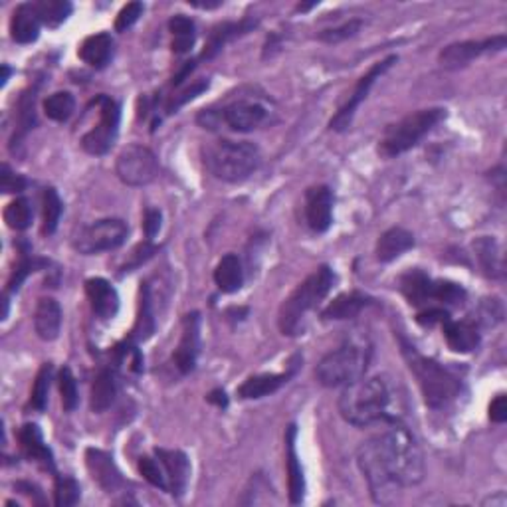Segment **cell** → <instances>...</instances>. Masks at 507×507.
I'll return each instance as SVG.
<instances>
[{"mask_svg":"<svg viewBox=\"0 0 507 507\" xmlns=\"http://www.w3.org/2000/svg\"><path fill=\"white\" fill-rule=\"evenodd\" d=\"M444 119H446L444 107H428L409 114L407 117H402L401 122H396L384 129V133L379 141V155L384 156V159H394V156L410 151L412 147H417L424 137H427L440 122H444Z\"/></svg>","mask_w":507,"mask_h":507,"instance_id":"cell-6","label":"cell"},{"mask_svg":"<svg viewBox=\"0 0 507 507\" xmlns=\"http://www.w3.org/2000/svg\"><path fill=\"white\" fill-rule=\"evenodd\" d=\"M156 329V319H155V309H153V292L151 283L143 282L139 290V309H137V319L131 329L129 339L135 343H143V341L151 339Z\"/></svg>","mask_w":507,"mask_h":507,"instance_id":"cell-29","label":"cell"},{"mask_svg":"<svg viewBox=\"0 0 507 507\" xmlns=\"http://www.w3.org/2000/svg\"><path fill=\"white\" fill-rule=\"evenodd\" d=\"M34 329L42 341H56L62 331V308L54 298H42L34 311Z\"/></svg>","mask_w":507,"mask_h":507,"instance_id":"cell-26","label":"cell"},{"mask_svg":"<svg viewBox=\"0 0 507 507\" xmlns=\"http://www.w3.org/2000/svg\"><path fill=\"white\" fill-rule=\"evenodd\" d=\"M258 26V21L254 18H242V21L238 22H223L215 26V29L210 30L208 34V42L205 46V50H202V60H212L224 50V46H228L230 42H234L238 38H242L248 32H252Z\"/></svg>","mask_w":507,"mask_h":507,"instance_id":"cell-18","label":"cell"},{"mask_svg":"<svg viewBox=\"0 0 507 507\" xmlns=\"http://www.w3.org/2000/svg\"><path fill=\"white\" fill-rule=\"evenodd\" d=\"M490 418L495 424H503L507 420V396L497 394L490 404Z\"/></svg>","mask_w":507,"mask_h":507,"instance_id":"cell-54","label":"cell"},{"mask_svg":"<svg viewBox=\"0 0 507 507\" xmlns=\"http://www.w3.org/2000/svg\"><path fill=\"white\" fill-rule=\"evenodd\" d=\"M169 30L173 34L171 48L174 54L182 56V54L192 50V46H195L197 40V26L192 18L184 14H174L169 21Z\"/></svg>","mask_w":507,"mask_h":507,"instance_id":"cell-35","label":"cell"},{"mask_svg":"<svg viewBox=\"0 0 507 507\" xmlns=\"http://www.w3.org/2000/svg\"><path fill=\"white\" fill-rule=\"evenodd\" d=\"M190 4L197 6V8H218L223 3L218 0V3H190Z\"/></svg>","mask_w":507,"mask_h":507,"instance_id":"cell-57","label":"cell"},{"mask_svg":"<svg viewBox=\"0 0 507 507\" xmlns=\"http://www.w3.org/2000/svg\"><path fill=\"white\" fill-rule=\"evenodd\" d=\"M195 68H197V60H190V62L184 63L182 70L177 73V76L173 78V86H174V88H179V86L182 84V81L189 78V73H190L192 70H195Z\"/></svg>","mask_w":507,"mask_h":507,"instance_id":"cell-56","label":"cell"},{"mask_svg":"<svg viewBox=\"0 0 507 507\" xmlns=\"http://www.w3.org/2000/svg\"><path fill=\"white\" fill-rule=\"evenodd\" d=\"M505 316V309H503V303L492 298V300H486L482 303V308H479V317H477V324H482L484 327H495L497 324H502Z\"/></svg>","mask_w":507,"mask_h":507,"instance_id":"cell-49","label":"cell"},{"mask_svg":"<svg viewBox=\"0 0 507 507\" xmlns=\"http://www.w3.org/2000/svg\"><path fill=\"white\" fill-rule=\"evenodd\" d=\"M432 300L440 301L442 306H456L466 300V290L460 283L448 282V280H435V288H432Z\"/></svg>","mask_w":507,"mask_h":507,"instance_id":"cell-46","label":"cell"},{"mask_svg":"<svg viewBox=\"0 0 507 507\" xmlns=\"http://www.w3.org/2000/svg\"><path fill=\"white\" fill-rule=\"evenodd\" d=\"M46 266H50V260H44V258L32 256L29 252V248L24 246V250L21 252V260H18V264L14 266V270L11 274V280H8V283H6V293H4V296H11V293L21 290L22 282L29 278L30 274L46 268Z\"/></svg>","mask_w":507,"mask_h":507,"instance_id":"cell-36","label":"cell"},{"mask_svg":"<svg viewBox=\"0 0 507 507\" xmlns=\"http://www.w3.org/2000/svg\"><path fill=\"white\" fill-rule=\"evenodd\" d=\"M139 472L151 486L159 487V490H163V492H169V479H167V474H165V468H163L159 458H156V456L155 458L153 456H141L139 458Z\"/></svg>","mask_w":507,"mask_h":507,"instance_id":"cell-44","label":"cell"},{"mask_svg":"<svg viewBox=\"0 0 507 507\" xmlns=\"http://www.w3.org/2000/svg\"><path fill=\"white\" fill-rule=\"evenodd\" d=\"M4 223L8 228L18 230V232H22V230L30 228L32 220H34V210L29 199L24 197H18L14 199L11 205L4 208Z\"/></svg>","mask_w":507,"mask_h":507,"instance_id":"cell-40","label":"cell"},{"mask_svg":"<svg viewBox=\"0 0 507 507\" xmlns=\"http://www.w3.org/2000/svg\"><path fill=\"white\" fill-rule=\"evenodd\" d=\"M26 179L11 171L8 165H3V174H0V190L8 195V192H22L26 189Z\"/></svg>","mask_w":507,"mask_h":507,"instance_id":"cell-51","label":"cell"},{"mask_svg":"<svg viewBox=\"0 0 507 507\" xmlns=\"http://www.w3.org/2000/svg\"><path fill=\"white\" fill-rule=\"evenodd\" d=\"M8 76H11V68H8V66H6V63H4V66H3V86H6Z\"/></svg>","mask_w":507,"mask_h":507,"instance_id":"cell-58","label":"cell"},{"mask_svg":"<svg viewBox=\"0 0 507 507\" xmlns=\"http://www.w3.org/2000/svg\"><path fill=\"white\" fill-rule=\"evenodd\" d=\"M81 490L76 479L70 476H58L56 484H54V503L58 507H72L80 502Z\"/></svg>","mask_w":507,"mask_h":507,"instance_id":"cell-42","label":"cell"},{"mask_svg":"<svg viewBox=\"0 0 507 507\" xmlns=\"http://www.w3.org/2000/svg\"><path fill=\"white\" fill-rule=\"evenodd\" d=\"M143 11H145L143 3H129V4H125L122 11H119L117 18H115V30L117 32H125V30L131 29V26L141 18Z\"/></svg>","mask_w":507,"mask_h":507,"instance_id":"cell-50","label":"cell"},{"mask_svg":"<svg viewBox=\"0 0 507 507\" xmlns=\"http://www.w3.org/2000/svg\"><path fill=\"white\" fill-rule=\"evenodd\" d=\"M86 293L96 316L104 321L114 319L119 311V293L112 283L104 278H89L86 282Z\"/></svg>","mask_w":507,"mask_h":507,"instance_id":"cell-20","label":"cell"},{"mask_svg":"<svg viewBox=\"0 0 507 507\" xmlns=\"http://www.w3.org/2000/svg\"><path fill=\"white\" fill-rule=\"evenodd\" d=\"M156 252H159V246H155V244L151 242V240H145V242L137 244V246L133 248V252L129 254V258H127V262L123 264L122 272L125 274V272H133V270H137V268H141V266H143L145 262H149Z\"/></svg>","mask_w":507,"mask_h":507,"instance_id":"cell-48","label":"cell"},{"mask_svg":"<svg viewBox=\"0 0 507 507\" xmlns=\"http://www.w3.org/2000/svg\"><path fill=\"white\" fill-rule=\"evenodd\" d=\"M472 248L476 252L479 268H482L487 278L502 280L505 275V266L502 248L497 244V240L494 236H479L474 240Z\"/></svg>","mask_w":507,"mask_h":507,"instance_id":"cell-25","label":"cell"},{"mask_svg":"<svg viewBox=\"0 0 507 507\" xmlns=\"http://www.w3.org/2000/svg\"><path fill=\"white\" fill-rule=\"evenodd\" d=\"M396 62H399V56H394V54H391L389 58H384V60H381V62L373 63V66L368 68V72L363 73L361 78H359L357 86H355V89H353V94L349 96V99H347V104H345L343 107H341L334 117H331V122H329V129H331V131L343 133V131H347L349 127H351L353 117H355V114H357V109L361 107V104L367 99L368 91H371V88L375 86V81L379 80V78L383 76V73L389 72Z\"/></svg>","mask_w":507,"mask_h":507,"instance_id":"cell-12","label":"cell"},{"mask_svg":"<svg viewBox=\"0 0 507 507\" xmlns=\"http://www.w3.org/2000/svg\"><path fill=\"white\" fill-rule=\"evenodd\" d=\"M335 280V272L329 266H319L316 272L309 274L285 298L278 311V327L283 335L296 337L303 334V329H306V316L327 298Z\"/></svg>","mask_w":507,"mask_h":507,"instance_id":"cell-4","label":"cell"},{"mask_svg":"<svg viewBox=\"0 0 507 507\" xmlns=\"http://www.w3.org/2000/svg\"><path fill=\"white\" fill-rule=\"evenodd\" d=\"M200 353V313L192 311L182 317L181 341L173 353V363L181 375H190L197 368Z\"/></svg>","mask_w":507,"mask_h":507,"instance_id":"cell-14","label":"cell"},{"mask_svg":"<svg viewBox=\"0 0 507 507\" xmlns=\"http://www.w3.org/2000/svg\"><path fill=\"white\" fill-rule=\"evenodd\" d=\"M334 205L335 197L334 190L325 184L311 187L306 192V218L313 232H327L329 226L334 224Z\"/></svg>","mask_w":507,"mask_h":507,"instance_id":"cell-15","label":"cell"},{"mask_svg":"<svg viewBox=\"0 0 507 507\" xmlns=\"http://www.w3.org/2000/svg\"><path fill=\"white\" fill-rule=\"evenodd\" d=\"M115 52V42L112 38V34L99 32L94 36H88V38L81 42L78 56L80 60L88 63L89 68L104 70L109 62L114 58Z\"/></svg>","mask_w":507,"mask_h":507,"instance_id":"cell-23","label":"cell"},{"mask_svg":"<svg viewBox=\"0 0 507 507\" xmlns=\"http://www.w3.org/2000/svg\"><path fill=\"white\" fill-rule=\"evenodd\" d=\"M117 396V376L114 368H101L96 375L94 384H91V399L89 407L94 412L101 414L112 409Z\"/></svg>","mask_w":507,"mask_h":507,"instance_id":"cell-32","label":"cell"},{"mask_svg":"<svg viewBox=\"0 0 507 507\" xmlns=\"http://www.w3.org/2000/svg\"><path fill=\"white\" fill-rule=\"evenodd\" d=\"M410 248H414V234L402 226H393L381 234L375 248V254L376 260L386 264L396 260V258L402 256L404 252H409Z\"/></svg>","mask_w":507,"mask_h":507,"instance_id":"cell-28","label":"cell"},{"mask_svg":"<svg viewBox=\"0 0 507 507\" xmlns=\"http://www.w3.org/2000/svg\"><path fill=\"white\" fill-rule=\"evenodd\" d=\"M368 363H371V347L363 343H345L321 359L316 376L319 384L327 389H339V386L361 381Z\"/></svg>","mask_w":507,"mask_h":507,"instance_id":"cell-7","label":"cell"},{"mask_svg":"<svg viewBox=\"0 0 507 507\" xmlns=\"http://www.w3.org/2000/svg\"><path fill=\"white\" fill-rule=\"evenodd\" d=\"M115 173L119 181L127 187H145L159 174V161L156 155L145 145H127L117 155Z\"/></svg>","mask_w":507,"mask_h":507,"instance_id":"cell-11","label":"cell"},{"mask_svg":"<svg viewBox=\"0 0 507 507\" xmlns=\"http://www.w3.org/2000/svg\"><path fill=\"white\" fill-rule=\"evenodd\" d=\"M202 161L215 179L238 184L260 169L262 153L250 141L218 139L202 147Z\"/></svg>","mask_w":507,"mask_h":507,"instance_id":"cell-5","label":"cell"},{"mask_svg":"<svg viewBox=\"0 0 507 507\" xmlns=\"http://www.w3.org/2000/svg\"><path fill=\"white\" fill-rule=\"evenodd\" d=\"M86 464L91 477L96 479L104 492H117L125 484L122 472H119V468L114 462V456L107 454V452L89 448L86 452Z\"/></svg>","mask_w":507,"mask_h":507,"instance_id":"cell-17","label":"cell"},{"mask_svg":"<svg viewBox=\"0 0 507 507\" xmlns=\"http://www.w3.org/2000/svg\"><path fill=\"white\" fill-rule=\"evenodd\" d=\"M91 104H94V107L97 109L99 122L97 125L91 127L84 137H81L80 145L86 153L101 156L109 153V149H112L117 139L119 122H122V107H119L115 99L106 94L97 96Z\"/></svg>","mask_w":507,"mask_h":507,"instance_id":"cell-9","label":"cell"},{"mask_svg":"<svg viewBox=\"0 0 507 507\" xmlns=\"http://www.w3.org/2000/svg\"><path fill=\"white\" fill-rule=\"evenodd\" d=\"M155 456L161 460L165 474H167L169 494L173 497H182L184 492H187V486L190 479V464H189L187 454L181 450L156 448Z\"/></svg>","mask_w":507,"mask_h":507,"instance_id":"cell-16","label":"cell"},{"mask_svg":"<svg viewBox=\"0 0 507 507\" xmlns=\"http://www.w3.org/2000/svg\"><path fill=\"white\" fill-rule=\"evenodd\" d=\"M40 16L30 3L18 4L11 18V36L16 44H32L40 36Z\"/></svg>","mask_w":507,"mask_h":507,"instance_id":"cell-24","label":"cell"},{"mask_svg":"<svg viewBox=\"0 0 507 507\" xmlns=\"http://www.w3.org/2000/svg\"><path fill=\"white\" fill-rule=\"evenodd\" d=\"M448 319H450V313L444 308H427V309H422L417 316V321L424 327H432V325H436V324L444 325Z\"/></svg>","mask_w":507,"mask_h":507,"instance_id":"cell-52","label":"cell"},{"mask_svg":"<svg viewBox=\"0 0 507 507\" xmlns=\"http://www.w3.org/2000/svg\"><path fill=\"white\" fill-rule=\"evenodd\" d=\"M73 112H76V97L70 91H56L44 99V114L52 122H68Z\"/></svg>","mask_w":507,"mask_h":507,"instance_id":"cell-38","label":"cell"},{"mask_svg":"<svg viewBox=\"0 0 507 507\" xmlns=\"http://www.w3.org/2000/svg\"><path fill=\"white\" fill-rule=\"evenodd\" d=\"M163 224V215L159 208H147L145 216H143V230L147 240H153L156 234H159Z\"/></svg>","mask_w":507,"mask_h":507,"instance_id":"cell-53","label":"cell"},{"mask_svg":"<svg viewBox=\"0 0 507 507\" xmlns=\"http://www.w3.org/2000/svg\"><path fill=\"white\" fill-rule=\"evenodd\" d=\"M357 464L373 502L379 505L394 503L402 487L418 486L427 476L418 442L401 422L361 442L357 448Z\"/></svg>","mask_w":507,"mask_h":507,"instance_id":"cell-1","label":"cell"},{"mask_svg":"<svg viewBox=\"0 0 507 507\" xmlns=\"http://www.w3.org/2000/svg\"><path fill=\"white\" fill-rule=\"evenodd\" d=\"M293 371H296V368H290L288 373H280V375H270V373L254 375L238 386V391H236L238 399L258 401V399H264V396L278 393L285 383H290Z\"/></svg>","mask_w":507,"mask_h":507,"instance_id":"cell-22","label":"cell"},{"mask_svg":"<svg viewBox=\"0 0 507 507\" xmlns=\"http://www.w3.org/2000/svg\"><path fill=\"white\" fill-rule=\"evenodd\" d=\"M208 86H210L208 80H199V81H195V84H192L190 88L182 89L181 94H174V96L167 101V106H165V112H167L169 115H171V114H177L184 104H189L190 99H195V97H199V96L202 94V91H207Z\"/></svg>","mask_w":507,"mask_h":507,"instance_id":"cell-47","label":"cell"},{"mask_svg":"<svg viewBox=\"0 0 507 507\" xmlns=\"http://www.w3.org/2000/svg\"><path fill=\"white\" fill-rule=\"evenodd\" d=\"M54 381V367L52 363H44L40 367L38 375H36V381L32 386L30 393V407L38 412H44L46 407H48V394H50V386Z\"/></svg>","mask_w":507,"mask_h":507,"instance_id":"cell-41","label":"cell"},{"mask_svg":"<svg viewBox=\"0 0 507 507\" xmlns=\"http://www.w3.org/2000/svg\"><path fill=\"white\" fill-rule=\"evenodd\" d=\"M401 351L407 367L418 383L427 407L432 410H446L458 402L464 393V383L458 375L452 373L444 365L436 363L435 359L424 357L404 337H401Z\"/></svg>","mask_w":507,"mask_h":507,"instance_id":"cell-3","label":"cell"},{"mask_svg":"<svg viewBox=\"0 0 507 507\" xmlns=\"http://www.w3.org/2000/svg\"><path fill=\"white\" fill-rule=\"evenodd\" d=\"M507 46V38L503 34L492 36L486 40H466L446 46L444 50L438 54V63L444 70H460L472 63L476 58L482 56L486 52H502Z\"/></svg>","mask_w":507,"mask_h":507,"instance_id":"cell-13","label":"cell"},{"mask_svg":"<svg viewBox=\"0 0 507 507\" xmlns=\"http://www.w3.org/2000/svg\"><path fill=\"white\" fill-rule=\"evenodd\" d=\"M444 339L452 351L456 353H472L474 349H477L479 341V327L476 321H452L448 319L444 325Z\"/></svg>","mask_w":507,"mask_h":507,"instance_id":"cell-27","label":"cell"},{"mask_svg":"<svg viewBox=\"0 0 507 507\" xmlns=\"http://www.w3.org/2000/svg\"><path fill=\"white\" fill-rule=\"evenodd\" d=\"M298 440V427L290 424L288 432H285V466H288V486H290V502L293 505H300L306 497V477H303L301 462L298 458L296 450Z\"/></svg>","mask_w":507,"mask_h":507,"instance_id":"cell-19","label":"cell"},{"mask_svg":"<svg viewBox=\"0 0 507 507\" xmlns=\"http://www.w3.org/2000/svg\"><path fill=\"white\" fill-rule=\"evenodd\" d=\"M270 107L262 104V101L254 97H242L230 101L220 112H216V109H205V112L199 114L197 123L202 129H218L224 123L232 131L248 133L264 127L270 122Z\"/></svg>","mask_w":507,"mask_h":507,"instance_id":"cell-8","label":"cell"},{"mask_svg":"<svg viewBox=\"0 0 507 507\" xmlns=\"http://www.w3.org/2000/svg\"><path fill=\"white\" fill-rule=\"evenodd\" d=\"M339 414L345 422L357 428H367L373 424H396L402 412L399 409L393 384L386 376H371L343 386L339 396Z\"/></svg>","mask_w":507,"mask_h":507,"instance_id":"cell-2","label":"cell"},{"mask_svg":"<svg viewBox=\"0 0 507 507\" xmlns=\"http://www.w3.org/2000/svg\"><path fill=\"white\" fill-rule=\"evenodd\" d=\"M363 21L361 18H351V21H347L343 24L335 26V29H327L324 32L317 34V40L325 42V44H339V42H345L349 38H353L363 29Z\"/></svg>","mask_w":507,"mask_h":507,"instance_id":"cell-45","label":"cell"},{"mask_svg":"<svg viewBox=\"0 0 507 507\" xmlns=\"http://www.w3.org/2000/svg\"><path fill=\"white\" fill-rule=\"evenodd\" d=\"M18 440H21V446L26 458L38 462L44 469H48L54 476H56V462H54V454L48 448V444L44 442V436L40 428L36 424H24L18 432Z\"/></svg>","mask_w":507,"mask_h":507,"instance_id":"cell-21","label":"cell"},{"mask_svg":"<svg viewBox=\"0 0 507 507\" xmlns=\"http://www.w3.org/2000/svg\"><path fill=\"white\" fill-rule=\"evenodd\" d=\"M58 389H60L63 410L66 412L76 410L78 402H80V394H78L76 376H73L70 367H62V371L58 375Z\"/></svg>","mask_w":507,"mask_h":507,"instance_id":"cell-43","label":"cell"},{"mask_svg":"<svg viewBox=\"0 0 507 507\" xmlns=\"http://www.w3.org/2000/svg\"><path fill=\"white\" fill-rule=\"evenodd\" d=\"M207 401L210 404H215V407H218V409H226L228 407V396H226V393L223 389H215L212 393H208Z\"/></svg>","mask_w":507,"mask_h":507,"instance_id":"cell-55","label":"cell"},{"mask_svg":"<svg viewBox=\"0 0 507 507\" xmlns=\"http://www.w3.org/2000/svg\"><path fill=\"white\" fill-rule=\"evenodd\" d=\"M40 84L29 88L18 99V123L14 129V135L11 139V151L16 153V147L29 135L30 129L36 125V94H38Z\"/></svg>","mask_w":507,"mask_h":507,"instance_id":"cell-33","label":"cell"},{"mask_svg":"<svg viewBox=\"0 0 507 507\" xmlns=\"http://www.w3.org/2000/svg\"><path fill=\"white\" fill-rule=\"evenodd\" d=\"M371 298L365 296L361 292H349L341 293L329 306L324 309V319L329 321H343V319H353L361 313L367 306H371Z\"/></svg>","mask_w":507,"mask_h":507,"instance_id":"cell-31","label":"cell"},{"mask_svg":"<svg viewBox=\"0 0 507 507\" xmlns=\"http://www.w3.org/2000/svg\"><path fill=\"white\" fill-rule=\"evenodd\" d=\"M34 6L38 11L42 24L48 26V29H58L60 24L68 21V16L73 11L68 0H40V3H34Z\"/></svg>","mask_w":507,"mask_h":507,"instance_id":"cell-39","label":"cell"},{"mask_svg":"<svg viewBox=\"0 0 507 507\" xmlns=\"http://www.w3.org/2000/svg\"><path fill=\"white\" fill-rule=\"evenodd\" d=\"M129 236V226L122 218H101L97 223L80 230L73 238V250L81 256H94L101 252L117 250L125 244Z\"/></svg>","mask_w":507,"mask_h":507,"instance_id":"cell-10","label":"cell"},{"mask_svg":"<svg viewBox=\"0 0 507 507\" xmlns=\"http://www.w3.org/2000/svg\"><path fill=\"white\" fill-rule=\"evenodd\" d=\"M399 288L410 306L420 308V306H427V303L432 300L435 280L424 274L422 270H409L407 274L401 275Z\"/></svg>","mask_w":507,"mask_h":507,"instance_id":"cell-30","label":"cell"},{"mask_svg":"<svg viewBox=\"0 0 507 507\" xmlns=\"http://www.w3.org/2000/svg\"><path fill=\"white\" fill-rule=\"evenodd\" d=\"M215 283L223 293H236L244 285L242 262L236 254H226L220 258L215 268Z\"/></svg>","mask_w":507,"mask_h":507,"instance_id":"cell-34","label":"cell"},{"mask_svg":"<svg viewBox=\"0 0 507 507\" xmlns=\"http://www.w3.org/2000/svg\"><path fill=\"white\" fill-rule=\"evenodd\" d=\"M63 212V202L54 187L44 189L42 195V234L52 236L58 230Z\"/></svg>","mask_w":507,"mask_h":507,"instance_id":"cell-37","label":"cell"}]
</instances>
